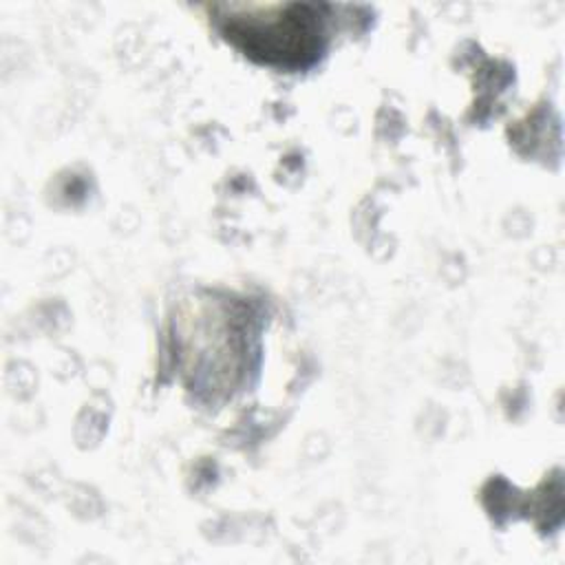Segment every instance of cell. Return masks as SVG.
<instances>
[{
    "instance_id": "6da1fadb",
    "label": "cell",
    "mask_w": 565,
    "mask_h": 565,
    "mask_svg": "<svg viewBox=\"0 0 565 565\" xmlns=\"http://www.w3.org/2000/svg\"><path fill=\"white\" fill-rule=\"evenodd\" d=\"M225 9L221 29L249 57L302 66L320 51L322 26L311 4H230Z\"/></svg>"
}]
</instances>
